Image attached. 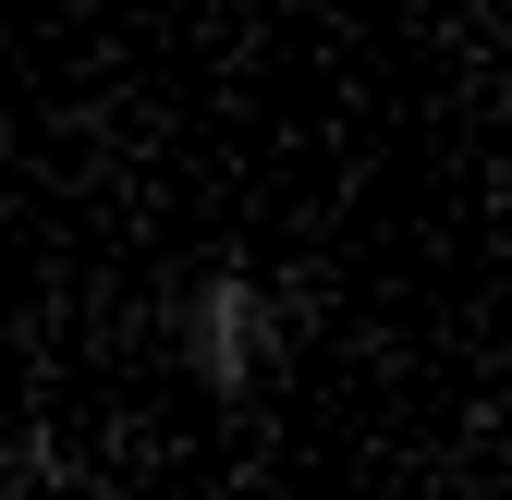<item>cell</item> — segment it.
Returning a JSON list of instances; mask_svg holds the SVG:
<instances>
[{"mask_svg":"<svg viewBox=\"0 0 512 500\" xmlns=\"http://www.w3.org/2000/svg\"><path fill=\"white\" fill-rule=\"evenodd\" d=\"M159 330H171V366L208 403H256L293 366V342L317 330V293L281 281V269H256V257H196V269L171 281Z\"/></svg>","mask_w":512,"mask_h":500,"instance_id":"obj_1","label":"cell"},{"mask_svg":"<svg viewBox=\"0 0 512 500\" xmlns=\"http://www.w3.org/2000/svg\"><path fill=\"white\" fill-rule=\"evenodd\" d=\"M0 464H13V488H25V500H122L110 476H86L74 452H61L49 427H13V452H0Z\"/></svg>","mask_w":512,"mask_h":500,"instance_id":"obj_2","label":"cell"}]
</instances>
